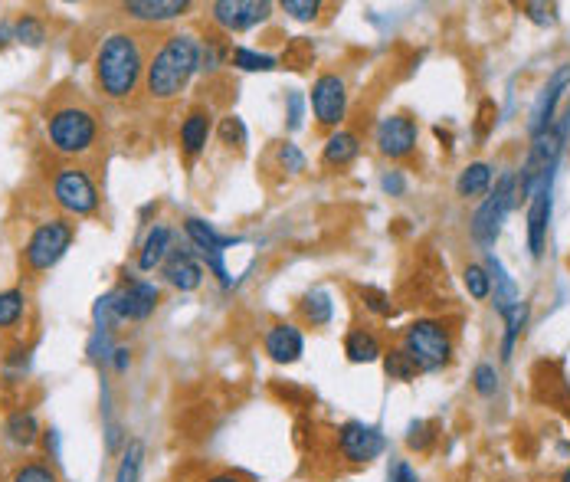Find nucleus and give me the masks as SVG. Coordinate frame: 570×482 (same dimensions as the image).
I'll use <instances>...</instances> for the list:
<instances>
[{"label": "nucleus", "mask_w": 570, "mask_h": 482, "mask_svg": "<svg viewBox=\"0 0 570 482\" xmlns=\"http://www.w3.org/2000/svg\"><path fill=\"white\" fill-rule=\"evenodd\" d=\"M551 184L554 174L541 178V184L534 187V194L528 197V250L534 260L544 256V246H548V223H551Z\"/></svg>", "instance_id": "2eb2a0df"}, {"label": "nucleus", "mask_w": 570, "mask_h": 482, "mask_svg": "<svg viewBox=\"0 0 570 482\" xmlns=\"http://www.w3.org/2000/svg\"><path fill=\"white\" fill-rule=\"evenodd\" d=\"M561 482H570V466L564 469V476H561Z\"/></svg>", "instance_id": "603ef678"}, {"label": "nucleus", "mask_w": 570, "mask_h": 482, "mask_svg": "<svg viewBox=\"0 0 570 482\" xmlns=\"http://www.w3.org/2000/svg\"><path fill=\"white\" fill-rule=\"evenodd\" d=\"M184 233H187V240L194 243V250H197L200 256H207V253H213V250H223V253H227V246L240 243L236 237H220V233L213 230L207 220H200V217H187V220H184Z\"/></svg>", "instance_id": "4be33fe9"}, {"label": "nucleus", "mask_w": 570, "mask_h": 482, "mask_svg": "<svg viewBox=\"0 0 570 482\" xmlns=\"http://www.w3.org/2000/svg\"><path fill=\"white\" fill-rule=\"evenodd\" d=\"M210 132H213V112L204 109V105L190 109L187 119L181 122V151H184V155L187 158H197L200 151L207 148Z\"/></svg>", "instance_id": "6ab92c4d"}, {"label": "nucleus", "mask_w": 570, "mask_h": 482, "mask_svg": "<svg viewBox=\"0 0 570 482\" xmlns=\"http://www.w3.org/2000/svg\"><path fill=\"white\" fill-rule=\"evenodd\" d=\"M570 89V66H557L554 69V76L548 79V86L541 89V96L538 102H534V109H531V119H528V135H541V132H548V128L557 122V102L564 99V92Z\"/></svg>", "instance_id": "4468645a"}, {"label": "nucleus", "mask_w": 570, "mask_h": 482, "mask_svg": "<svg viewBox=\"0 0 570 482\" xmlns=\"http://www.w3.org/2000/svg\"><path fill=\"white\" fill-rule=\"evenodd\" d=\"M377 151L390 161H403L410 158L413 151L420 145V128L417 122L410 119V115H387V119H380L377 125Z\"/></svg>", "instance_id": "f8f14e48"}, {"label": "nucleus", "mask_w": 570, "mask_h": 482, "mask_svg": "<svg viewBox=\"0 0 570 482\" xmlns=\"http://www.w3.org/2000/svg\"><path fill=\"white\" fill-rule=\"evenodd\" d=\"M73 240H76V223L69 217H50L37 223V230L30 233L27 246H23V269H27L30 276H40L46 269H53L69 253Z\"/></svg>", "instance_id": "39448f33"}, {"label": "nucleus", "mask_w": 570, "mask_h": 482, "mask_svg": "<svg viewBox=\"0 0 570 482\" xmlns=\"http://www.w3.org/2000/svg\"><path fill=\"white\" fill-rule=\"evenodd\" d=\"M14 40L17 43H27V46H43L46 40V23L33 14H23L14 20Z\"/></svg>", "instance_id": "473e14b6"}, {"label": "nucleus", "mask_w": 570, "mask_h": 482, "mask_svg": "<svg viewBox=\"0 0 570 482\" xmlns=\"http://www.w3.org/2000/svg\"><path fill=\"white\" fill-rule=\"evenodd\" d=\"M567 128H570V112L564 115V119H557V122L548 128V132H541V135L531 138V151H528L525 164H521V174H515L521 201H528V197L534 194V187L541 184V178L554 174L557 158H561L564 141H567Z\"/></svg>", "instance_id": "423d86ee"}, {"label": "nucleus", "mask_w": 570, "mask_h": 482, "mask_svg": "<svg viewBox=\"0 0 570 482\" xmlns=\"http://www.w3.org/2000/svg\"><path fill=\"white\" fill-rule=\"evenodd\" d=\"M400 348L413 358L420 374L443 371L446 364L453 361V332L439 319H417L403 328Z\"/></svg>", "instance_id": "20e7f679"}, {"label": "nucleus", "mask_w": 570, "mask_h": 482, "mask_svg": "<svg viewBox=\"0 0 570 482\" xmlns=\"http://www.w3.org/2000/svg\"><path fill=\"white\" fill-rule=\"evenodd\" d=\"M50 191L53 204L66 217H92L102 204L99 187H95L92 174L82 164H59L50 178Z\"/></svg>", "instance_id": "0eeeda50"}, {"label": "nucleus", "mask_w": 570, "mask_h": 482, "mask_svg": "<svg viewBox=\"0 0 570 482\" xmlns=\"http://www.w3.org/2000/svg\"><path fill=\"white\" fill-rule=\"evenodd\" d=\"M272 17L269 0H217L210 4V20L227 33H246Z\"/></svg>", "instance_id": "9b49d317"}, {"label": "nucleus", "mask_w": 570, "mask_h": 482, "mask_svg": "<svg viewBox=\"0 0 570 482\" xmlns=\"http://www.w3.org/2000/svg\"><path fill=\"white\" fill-rule=\"evenodd\" d=\"M164 279H168L174 289L194 292L200 289V282H204V266L194 260L190 250H171L168 260H164Z\"/></svg>", "instance_id": "a211bd4d"}, {"label": "nucleus", "mask_w": 570, "mask_h": 482, "mask_svg": "<svg viewBox=\"0 0 570 482\" xmlns=\"http://www.w3.org/2000/svg\"><path fill=\"white\" fill-rule=\"evenodd\" d=\"M472 387H475V394L495 397V391H498V371H495V364L482 361L479 368L472 371Z\"/></svg>", "instance_id": "ea45409f"}, {"label": "nucleus", "mask_w": 570, "mask_h": 482, "mask_svg": "<svg viewBox=\"0 0 570 482\" xmlns=\"http://www.w3.org/2000/svg\"><path fill=\"white\" fill-rule=\"evenodd\" d=\"M485 269H489L492 276V292H495V312L502 315V319H508L518 305H521V292L515 286V279L505 273L502 260H498L495 253H489V260H485Z\"/></svg>", "instance_id": "412c9836"}, {"label": "nucleus", "mask_w": 570, "mask_h": 482, "mask_svg": "<svg viewBox=\"0 0 570 482\" xmlns=\"http://www.w3.org/2000/svg\"><path fill=\"white\" fill-rule=\"evenodd\" d=\"M525 322H528V302H521L518 309H515V312H512V315H508V319H505V328H508V332H505V342H502V358H505V361L512 358V351H515L518 335L525 332Z\"/></svg>", "instance_id": "f704fd0d"}, {"label": "nucleus", "mask_w": 570, "mask_h": 482, "mask_svg": "<svg viewBox=\"0 0 570 482\" xmlns=\"http://www.w3.org/2000/svg\"><path fill=\"white\" fill-rule=\"evenodd\" d=\"M23 312H27V292H23V289H4V292H0V328L20 325Z\"/></svg>", "instance_id": "cd10ccee"}, {"label": "nucleus", "mask_w": 570, "mask_h": 482, "mask_svg": "<svg viewBox=\"0 0 570 482\" xmlns=\"http://www.w3.org/2000/svg\"><path fill=\"white\" fill-rule=\"evenodd\" d=\"M387 482H420V476H417V469H413L407 460H394V463H390Z\"/></svg>", "instance_id": "a18cd8bd"}, {"label": "nucleus", "mask_w": 570, "mask_h": 482, "mask_svg": "<svg viewBox=\"0 0 570 482\" xmlns=\"http://www.w3.org/2000/svg\"><path fill=\"white\" fill-rule=\"evenodd\" d=\"M462 282H466L472 299L485 302L492 296V276H489V269H485L482 263H469L466 269H462Z\"/></svg>", "instance_id": "2f4dec72"}, {"label": "nucleus", "mask_w": 570, "mask_h": 482, "mask_svg": "<svg viewBox=\"0 0 570 482\" xmlns=\"http://www.w3.org/2000/svg\"><path fill=\"white\" fill-rule=\"evenodd\" d=\"M299 319L308 328H325L335 319V302H331V292L328 289H312L305 292L302 302H299Z\"/></svg>", "instance_id": "b1692460"}, {"label": "nucleus", "mask_w": 570, "mask_h": 482, "mask_svg": "<svg viewBox=\"0 0 570 482\" xmlns=\"http://www.w3.org/2000/svg\"><path fill=\"white\" fill-rule=\"evenodd\" d=\"M141 463H145V443H141V440H128L125 443V453H122V463H118L115 482H138Z\"/></svg>", "instance_id": "c85d7f7f"}, {"label": "nucleus", "mask_w": 570, "mask_h": 482, "mask_svg": "<svg viewBox=\"0 0 570 482\" xmlns=\"http://www.w3.org/2000/svg\"><path fill=\"white\" fill-rule=\"evenodd\" d=\"M112 292H115V309L122 322H145L148 315H154V309H158V302H161L158 286L148 279H132Z\"/></svg>", "instance_id": "ddd939ff"}, {"label": "nucleus", "mask_w": 570, "mask_h": 482, "mask_svg": "<svg viewBox=\"0 0 570 482\" xmlns=\"http://www.w3.org/2000/svg\"><path fill=\"white\" fill-rule=\"evenodd\" d=\"M10 482H59V476H56V469H50L46 463L30 460V463L17 466V473Z\"/></svg>", "instance_id": "58836bf2"}, {"label": "nucleus", "mask_w": 570, "mask_h": 482, "mask_svg": "<svg viewBox=\"0 0 570 482\" xmlns=\"http://www.w3.org/2000/svg\"><path fill=\"white\" fill-rule=\"evenodd\" d=\"M200 482H249V479H246V476H240V473H233V469H217V473L204 476Z\"/></svg>", "instance_id": "8fccbe9b"}, {"label": "nucleus", "mask_w": 570, "mask_h": 482, "mask_svg": "<svg viewBox=\"0 0 570 482\" xmlns=\"http://www.w3.org/2000/svg\"><path fill=\"white\" fill-rule=\"evenodd\" d=\"M112 332H102V328H95V335H92V342H89V358L92 361H112Z\"/></svg>", "instance_id": "c03bdc74"}, {"label": "nucleus", "mask_w": 570, "mask_h": 482, "mask_svg": "<svg viewBox=\"0 0 570 482\" xmlns=\"http://www.w3.org/2000/svg\"><path fill=\"white\" fill-rule=\"evenodd\" d=\"M361 302H364V309H367V312L380 315V319L394 312V305H390V296H387V292H380V289H374V286H361Z\"/></svg>", "instance_id": "a19ab883"}, {"label": "nucleus", "mask_w": 570, "mask_h": 482, "mask_svg": "<svg viewBox=\"0 0 570 482\" xmlns=\"http://www.w3.org/2000/svg\"><path fill=\"white\" fill-rule=\"evenodd\" d=\"M92 319H95V328H102V332H112V328L122 322L115 309V292H105V296L92 305Z\"/></svg>", "instance_id": "e433bc0d"}, {"label": "nucleus", "mask_w": 570, "mask_h": 482, "mask_svg": "<svg viewBox=\"0 0 570 482\" xmlns=\"http://www.w3.org/2000/svg\"><path fill=\"white\" fill-rule=\"evenodd\" d=\"M112 368H115V374H128V368H132V351L115 348L112 351Z\"/></svg>", "instance_id": "09e8293b"}, {"label": "nucleus", "mask_w": 570, "mask_h": 482, "mask_svg": "<svg viewBox=\"0 0 570 482\" xmlns=\"http://www.w3.org/2000/svg\"><path fill=\"white\" fill-rule=\"evenodd\" d=\"M384 371L390 381H413L420 374V368L413 364V358L403 348H390L384 351Z\"/></svg>", "instance_id": "c756f323"}, {"label": "nucleus", "mask_w": 570, "mask_h": 482, "mask_svg": "<svg viewBox=\"0 0 570 482\" xmlns=\"http://www.w3.org/2000/svg\"><path fill=\"white\" fill-rule=\"evenodd\" d=\"M289 128H302V92H289Z\"/></svg>", "instance_id": "de8ad7c7"}, {"label": "nucleus", "mask_w": 570, "mask_h": 482, "mask_svg": "<svg viewBox=\"0 0 570 482\" xmlns=\"http://www.w3.org/2000/svg\"><path fill=\"white\" fill-rule=\"evenodd\" d=\"M361 155V138L348 132V128H338V132H331L325 148H322V164L328 171H341V168H351L354 161Z\"/></svg>", "instance_id": "aec40b11"}, {"label": "nucleus", "mask_w": 570, "mask_h": 482, "mask_svg": "<svg viewBox=\"0 0 570 482\" xmlns=\"http://www.w3.org/2000/svg\"><path fill=\"white\" fill-rule=\"evenodd\" d=\"M168 253H171V230L164 227V223H158V227H154L148 237H145V243H141L138 269H141V273H151V269L164 266Z\"/></svg>", "instance_id": "393cba45"}, {"label": "nucleus", "mask_w": 570, "mask_h": 482, "mask_svg": "<svg viewBox=\"0 0 570 482\" xmlns=\"http://www.w3.org/2000/svg\"><path fill=\"white\" fill-rule=\"evenodd\" d=\"M230 63L236 69H243V73H272V69H276V60H272L269 53H256L249 50V46H236L230 53Z\"/></svg>", "instance_id": "7c9ffc66"}, {"label": "nucleus", "mask_w": 570, "mask_h": 482, "mask_svg": "<svg viewBox=\"0 0 570 482\" xmlns=\"http://www.w3.org/2000/svg\"><path fill=\"white\" fill-rule=\"evenodd\" d=\"M151 43L141 30H112L95 50V86L109 102H128L145 89Z\"/></svg>", "instance_id": "f257e3e1"}, {"label": "nucleus", "mask_w": 570, "mask_h": 482, "mask_svg": "<svg viewBox=\"0 0 570 482\" xmlns=\"http://www.w3.org/2000/svg\"><path fill=\"white\" fill-rule=\"evenodd\" d=\"M187 10H190L187 0H128V4H122V14L135 23H145V27L177 20L184 17Z\"/></svg>", "instance_id": "f3484780"}, {"label": "nucleus", "mask_w": 570, "mask_h": 482, "mask_svg": "<svg viewBox=\"0 0 570 482\" xmlns=\"http://www.w3.org/2000/svg\"><path fill=\"white\" fill-rule=\"evenodd\" d=\"M312 115L318 128L338 132L341 122L348 119V82L338 73H322L312 82Z\"/></svg>", "instance_id": "9d476101"}, {"label": "nucleus", "mask_w": 570, "mask_h": 482, "mask_svg": "<svg viewBox=\"0 0 570 482\" xmlns=\"http://www.w3.org/2000/svg\"><path fill=\"white\" fill-rule=\"evenodd\" d=\"M433 437H436V433H433L430 423L417 420V423H410V430H407V446H410V450L423 453V450H430Z\"/></svg>", "instance_id": "37998d69"}, {"label": "nucleus", "mask_w": 570, "mask_h": 482, "mask_svg": "<svg viewBox=\"0 0 570 482\" xmlns=\"http://www.w3.org/2000/svg\"><path fill=\"white\" fill-rule=\"evenodd\" d=\"M335 443H338V453L344 463L351 466H367L374 463L380 453H384V433H380L374 423H364V420H348L341 423L338 433H335Z\"/></svg>", "instance_id": "1a4fd4ad"}, {"label": "nucleus", "mask_w": 570, "mask_h": 482, "mask_svg": "<svg viewBox=\"0 0 570 482\" xmlns=\"http://www.w3.org/2000/svg\"><path fill=\"white\" fill-rule=\"evenodd\" d=\"M14 40V23H7V20H0V50Z\"/></svg>", "instance_id": "3c124183"}, {"label": "nucleus", "mask_w": 570, "mask_h": 482, "mask_svg": "<svg viewBox=\"0 0 570 482\" xmlns=\"http://www.w3.org/2000/svg\"><path fill=\"white\" fill-rule=\"evenodd\" d=\"M272 158H276V164H279V171H285V174H302L305 171V155H302V148L299 145H292V141H279L276 145V151H272Z\"/></svg>", "instance_id": "72a5a7b5"}, {"label": "nucleus", "mask_w": 570, "mask_h": 482, "mask_svg": "<svg viewBox=\"0 0 570 482\" xmlns=\"http://www.w3.org/2000/svg\"><path fill=\"white\" fill-rule=\"evenodd\" d=\"M521 14H525L531 23H538V27H554L557 23V4H521Z\"/></svg>", "instance_id": "79ce46f5"}, {"label": "nucleus", "mask_w": 570, "mask_h": 482, "mask_svg": "<svg viewBox=\"0 0 570 482\" xmlns=\"http://www.w3.org/2000/svg\"><path fill=\"white\" fill-rule=\"evenodd\" d=\"M263 348H266V355L276 361V364H295V361L305 355V338L299 332V325L276 322V325L266 328Z\"/></svg>", "instance_id": "dca6fc26"}, {"label": "nucleus", "mask_w": 570, "mask_h": 482, "mask_svg": "<svg viewBox=\"0 0 570 482\" xmlns=\"http://www.w3.org/2000/svg\"><path fill=\"white\" fill-rule=\"evenodd\" d=\"M46 145L66 164H82L99 155L102 148V119L89 102L56 99L46 112Z\"/></svg>", "instance_id": "f03ea898"}, {"label": "nucleus", "mask_w": 570, "mask_h": 482, "mask_svg": "<svg viewBox=\"0 0 570 482\" xmlns=\"http://www.w3.org/2000/svg\"><path fill=\"white\" fill-rule=\"evenodd\" d=\"M4 437L14 446H33L40 440V423L33 417V410H14L4 423Z\"/></svg>", "instance_id": "bb28decb"}, {"label": "nucleus", "mask_w": 570, "mask_h": 482, "mask_svg": "<svg viewBox=\"0 0 570 482\" xmlns=\"http://www.w3.org/2000/svg\"><path fill=\"white\" fill-rule=\"evenodd\" d=\"M200 43L194 33H171L151 53L145 69V92L154 102H171L187 89L200 69Z\"/></svg>", "instance_id": "7ed1b4c3"}, {"label": "nucleus", "mask_w": 570, "mask_h": 482, "mask_svg": "<svg viewBox=\"0 0 570 482\" xmlns=\"http://www.w3.org/2000/svg\"><path fill=\"white\" fill-rule=\"evenodd\" d=\"M518 204V178L512 171H505L502 178L495 181V191H489V197L482 201V207L475 210L472 217V240L479 246H495L498 233H502V223L508 217V210Z\"/></svg>", "instance_id": "6e6552de"}, {"label": "nucleus", "mask_w": 570, "mask_h": 482, "mask_svg": "<svg viewBox=\"0 0 570 482\" xmlns=\"http://www.w3.org/2000/svg\"><path fill=\"white\" fill-rule=\"evenodd\" d=\"M279 7H282L292 20H299V23H312V20L322 17V10H325L322 0H282Z\"/></svg>", "instance_id": "c9c22d12"}, {"label": "nucleus", "mask_w": 570, "mask_h": 482, "mask_svg": "<svg viewBox=\"0 0 570 482\" xmlns=\"http://www.w3.org/2000/svg\"><path fill=\"white\" fill-rule=\"evenodd\" d=\"M380 187L390 194V197H403V191H407V181H403V174L400 171H390L384 174V181H380Z\"/></svg>", "instance_id": "49530a36"}, {"label": "nucleus", "mask_w": 570, "mask_h": 482, "mask_svg": "<svg viewBox=\"0 0 570 482\" xmlns=\"http://www.w3.org/2000/svg\"><path fill=\"white\" fill-rule=\"evenodd\" d=\"M220 141L230 148H243L246 145V125L240 115H223L220 119Z\"/></svg>", "instance_id": "4c0bfd02"}, {"label": "nucleus", "mask_w": 570, "mask_h": 482, "mask_svg": "<svg viewBox=\"0 0 570 482\" xmlns=\"http://www.w3.org/2000/svg\"><path fill=\"white\" fill-rule=\"evenodd\" d=\"M489 191H492V164L472 161L469 168L459 174L456 194L462 197V201H479V197H485Z\"/></svg>", "instance_id": "a878e982"}, {"label": "nucleus", "mask_w": 570, "mask_h": 482, "mask_svg": "<svg viewBox=\"0 0 570 482\" xmlns=\"http://www.w3.org/2000/svg\"><path fill=\"white\" fill-rule=\"evenodd\" d=\"M344 355L354 364H371L377 358H384V345H380V338L371 328H351V332L344 335Z\"/></svg>", "instance_id": "5701e85b"}]
</instances>
